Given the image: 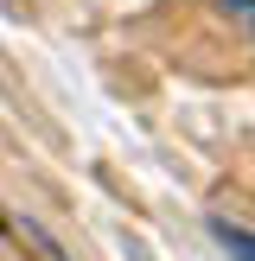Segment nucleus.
I'll return each mask as SVG.
<instances>
[{
    "label": "nucleus",
    "instance_id": "1",
    "mask_svg": "<svg viewBox=\"0 0 255 261\" xmlns=\"http://www.w3.org/2000/svg\"><path fill=\"white\" fill-rule=\"evenodd\" d=\"M211 236L223 242V249L236 255V261H255V236H249V229H230V223H211Z\"/></svg>",
    "mask_w": 255,
    "mask_h": 261
}]
</instances>
